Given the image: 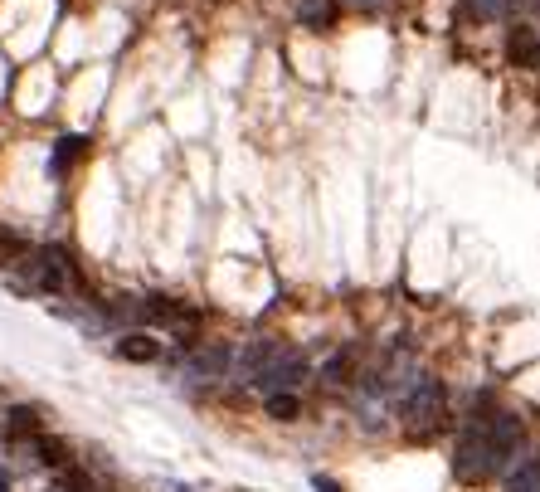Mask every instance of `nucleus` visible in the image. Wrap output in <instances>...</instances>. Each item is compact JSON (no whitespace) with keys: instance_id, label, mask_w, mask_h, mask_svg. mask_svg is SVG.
Listing matches in <instances>:
<instances>
[{"instance_id":"nucleus-12","label":"nucleus","mask_w":540,"mask_h":492,"mask_svg":"<svg viewBox=\"0 0 540 492\" xmlns=\"http://www.w3.org/2000/svg\"><path fill=\"white\" fill-rule=\"evenodd\" d=\"M30 454H35L44 468H64V463H69V444H64V439H49V434H35V439H30Z\"/></svg>"},{"instance_id":"nucleus-2","label":"nucleus","mask_w":540,"mask_h":492,"mask_svg":"<svg viewBox=\"0 0 540 492\" xmlns=\"http://www.w3.org/2000/svg\"><path fill=\"white\" fill-rule=\"evenodd\" d=\"M443 405H448V390H443V380L419 376L414 385H409V395H404V424H409L414 434H429L433 424L443 419Z\"/></svg>"},{"instance_id":"nucleus-17","label":"nucleus","mask_w":540,"mask_h":492,"mask_svg":"<svg viewBox=\"0 0 540 492\" xmlns=\"http://www.w3.org/2000/svg\"><path fill=\"white\" fill-rule=\"evenodd\" d=\"M511 5L516 0H468V10L477 20H502V15H511Z\"/></svg>"},{"instance_id":"nucleus-15","label":"nucleus","mask_w":540,"mask_h":492,"mask_svg":"<svg viewBox=\"0 0 540 492\" xmlns=\"http://www.w3.org/2000/svg\"><path fill=\"white\" fill-rule=\"evenodd\" d=\"M506 492H540V458H531V463H521V468L511 473V483H506Z\"/></svg>"},{"instance_id":"nucleus-18","label":"nucleus","mask_w":540,"mask_h":492,"mask_svg":"<svg viewBox=\"0 0 540 492\" xmlns=\"http://www.w3.org/2000/svg\"><path fill=\"white\" fill-rule=\"evenodd\" d=\"M351 376V351H336L331 361L322 366V380H331V385H341V380Z\"/></svg>"},{"instance_id":"nucleus-7","label":"nucleus","mask_w":540,"mask_h":492,"mask_svg":"<svg viewBox=\"0 0 540 492\" xmlns=\"http://www.w3.org/2000/svg\"><path fill=\"white\" fill-rule=\"evenodd\" d=\"M229 366H234V351H229L224 341H215V346H200V351L190 356V376H200V380H219Z\"/></svg>"},{"instance_id":"nucleus-6","label":"nucleus","mask_w":540,"mask_h":492,"mask_svg":"<svg viewBox=\"0 0 540 492\" xmlns=\"http://www.w3.org/2000/svg\"><path fill=\"white\" fill-rule=\"evenodd\" d=\"M506 59H511L516 69H540V30L516 25V30L506 35Z\"/></svg>"},{"instance_id":"nucleus-19","label":"nucleus","mask_w":540,"mask_h":492,"mask_svg":"<svg viewBox=\"0 0 540 492\" xmlns=\"http://www.w3.org/2000/svg\"><path fill=\"white\" fill-rule=\"evenodd\" d=\"M312 488H317V492H346L336 478H326V473H312Z\"/></svg>"},{"instance_id":"nucleus-8","label":"nucleus","mask_w":540,"mask_h":492,"mask_svg":"<svg viewBox=\"0 0 540 492\" xmlns=\"http://www.w3.org/2000/svg\"><path fill=\"white\" fill-rule=\"evenodd\" d=\"M117 356L132 366H151V361H161V341L151 332H127V337H117Z\"/></svg>"},{"instance_id":"nucleus-14","label":"nucleus","mask_w":540,"mask_h":492,"mask_svg":"<svg viewBox=\"0 0 540 492\" xmlns=\"http://www.w3.org/2000/svg\"><path fill=\"white\" fill-rule=\"evenodd\" d=\"M83 152H88V137H59V147H54V171L64 176Z\"/></svg>"},{"instance_id":"nucleus-10","label":"nucleus","mask_w":540,"mask_h":492,"mask_svg":"<svg viewBox=\"0 0 540 492\" xmlns=\"http://www.w3.org/2000/svg\"><path fill=\"white\" fill-rule=\"evenodd\" d=\"M336 15H341L336 0H297V20H302L307 30H326V25H336Z\"/></svg>"},{"instance_id":"nucleus-1","label":"nucleus","mask_w":540,"mask_h":492,"mask_svg":"<svg viewBox=\"0 0 540 492\" xmlns=\"http://www.w3.org/2000/svg\"><path fill=\"white\" fill-rule=\"evenodd\" d=\"M30 288H39V293H69V288H83L78 283V268H73L69 249H59V244H49V249H39L35 259H30Z\"/></svg>"},{"instance_id":"nucleus-11","label":"nucleus","mask_w":540,"mask_h":492,"mask_svg":"<svg viewBox=\"0 0 540 492\" xmlns=\"http://www.w3.org/2000/svg\"><path fill=\"white\" fill-rule=\"evenodd\" d=\"M5 429H10V439H35V434H44V419H39L35 405H10Z\"/></svg>"},{"instance_id":"nucleus-3","label":"nucleus","mask_w":540,"mask_h":492,"mask_svg":"<svg viewBox=\"0 0 540 492\" xmlns=\"http://www.w3.org/2000/svg\"><path fill=\"white\" fill-rule=\"evenodd\" d=\"M453 473H458L463 483H487L492 473H502L477 424H468V429H463V444H458V454H453Z\"/></svg>"},{"instance_id":"nucleus-9","label":"nucleus","mask_w":540,"mask_h":492,"mask_svg":"<svg viewBox=\"0 0 540 492\" xmlns=\"http://www.w3.org/2000/svg\"><path fill=\"white\" fill-rule=\"evenodd\" d=\"M273 356H283V341H273V337H258L244 346V356H239V371H249V376H258Z\"/></svg>"},{"instance_id":"nucleus-5","label":"nucleus","mask_w":540,"mask_h":492,"mask_svg":"<svg viewBox=\"0 0 540 492\" xmlns=\"http://www.w3.org/2000/svg\"><path fill=\"white\" fill-rule=\"evenodd\" d=\"M307 371H312V366H307V356L283 351V356H273V361L253 376V385H258V390H268V395H292V390L307 380Z\"/></svg>"},{"instance_id":"nucleus-16","label":"nucleus","mask_w":540,"mask_h":492,"mask_svg":"<svg viewBox=\"0 0 540 492\" xmlns=\"http://www.w3.org/2000/svg\"><path fill=\"white\" fill-rule=\"evenodd\" d=\"M263 410H268V419H283V424H288V419L302 415V400H297V395H268Z\"/></svg>"},{"instance_id":"nucleus-4","label":"nucleus","mask_w":540,"mask_h":492,"mask_svg":"<svg viewBox=\"0 0 540 492\" xmlns=\"http://www.w3.org/2000/svg\"><path fill=\"white\" fill-rule=\"evenodd\" d=\"M137 312H142V322L171 327L176 337L195 341V327H200V312H195V307H185V303H176V298H161V293H151V298H142V303H137Z\"/></svg>"},{"instance_id":"nucleus-13","label":"nucleus","mask_w":540,"mask_h":492,"mask_svg":"<svg viewBox=\"0 0 540 492\" xmlns=\"http://www.w3.org/2000/svg\"><path fill=\"white\" fill-rule=\"evenodd\" d=\"M25 259H30V239L0 225V268H15V264H25Z\"/></svg>"}]
</instances>
